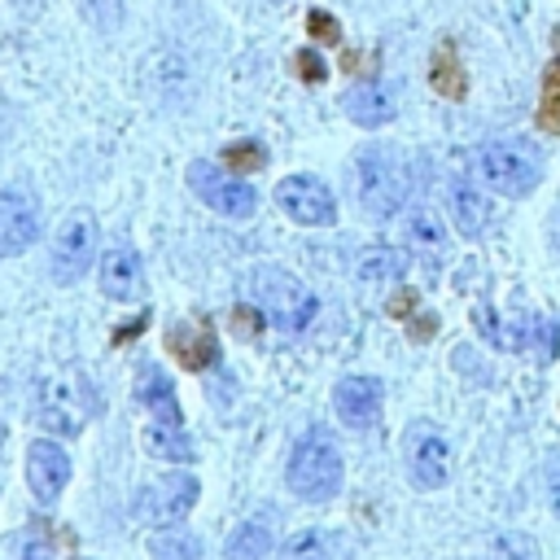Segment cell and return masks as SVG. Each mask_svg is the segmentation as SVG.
I'll use <instances>...</instances> for the list:
<instances>
[{
    "mask_svg": "<svg viewBox=\"0 0 560 560\" xmlns=\"http://www.w3.org/2000/svg\"><path fill=\"white\" fill-rule=\"evenodd\" d=\"M289 490L306 503H328L341 490V451L328 429H306L289 455Z\"/></svg>",
    "mask_w": 560,
    "mask_h": 560,
    "instance_id": "7a4b0ae2",
    "label": "cell"
},
{
    "mask_svg": "<svg viewBox=\"0 0 560 560\" xmlns=\"http://www.w3.org/2000/svg\"><path fill=\"white\" fill-rule=\"evenodd\" d=\"M197 490H201V486H197V477H188V472L158 477L153 486L140 490V499H136V516H140L144 525H175V521H184V516L192 512Z\"/></svg>",
    "mask_w": 560,
    "mask_h": 560,
    "instance_id": "ba28073f",
    "label": "cell"
},
{
    "mask_svg": "<svg viewBox=\"0 0 560 560\" xmlns=\"http://www.w3.org/2000/svg\"><path fill=\"white\" fill-rule=\"evenodd\" d=\"M490 560H542V551H538V542L529 534L503 529V534L490 538Z\"/></svg>",
    "mask_w": 560,
    "mask_h": 560,
    "instance_id": "83f0119b",
    "label": "cell"
},
{
    "mask_svg": "<svg viewBox=\"0 0 560 560\" xmlns=\"http://www.w3.org/2000/svg\"><path fill=\"white\" fill-rule=\"evenodd\" d=\"M346 114H350V122H359V127H385V122H394V114H398V101H394V92L385 88V83H359V88H350L346 92Z\"/></svg>",
    "mask_w": 560,
    "mask_h": 560,
    "instance_id": "5bb4252c",
    "label": "cell"
},
{
    "mask_svg": "<svg viewBox=\"0 0 560 560\" xmlns=\"http://www.w3.org/2000/svg\"><path fill=\"white\" fill-rule=\"evenodd\" d=\"M407 197H411L407 158L385 149V144L363 149L359 153V201H363V210H372L376 219H389L394 210H402Z\"/></svg>",
    "mask_w": 560,
    "mask_h": 560,
    "instance_id": "3957f363",
    "label": "cell"
},
{
    "mask_svg": "<svg viewBox=\"0 0 560 560\" xmlns=\"http://www.w3.org/2000/svg\"><path fill=\"white\" fill-rule=\"evenodd\" d=\"M512 346L525 350V354L538 359V363H551L556 350H560V324H556L551 315H525L521 332H512Z\"/></svg>",
    "mask_w": 560,
    "mask_h": 560,
    "instance_id": "d6986e66",
    "label": "cell"
},
{
    "mask_svg": "<svg viewBox=\"0 0 560 560\" xmlns=\"http://www.w3.org/2000/svg\"><path fill=\"white\" fill-rule=\"evenodd\" d=\"M136 398L153 411V420H162V424H184V411H179V402H175V385H171V376H166L162 368L144 363V368L136 372Z\"/></svg>",
    "mask_w": 560,
    "mask_h": 560,
    "instance_id": "2e32d148",
    "label": "cell"
},
{
    "mask_svg": "<svg viewBox=\"0 0 560 560\" xmlns=\"http://www.w3.org/2000/svg\"><path fill=\"white\" fill-rule=\"evenodd\" d=\"M551 44H556V57H560V31H556V35H551Z\"/></svg>",
    "mask_w": 560,
    "mask_h": 560,
    "instance_id": "8d00e7d4",
    "label": "cell"
},
{
    "mask_svg": "<svg viewBox=\"0 0 560 560\" xmlns=\"http://www.w3.org/2000/svg\"><path fill=\"white\" fill-rule=\"evenodd\" d=\"M298 74H302L306 83H324V79H328V66L319 61V52L302 48V52H298Z\"/></svg>",
    "mask_w": 560,
    "mask_h": 560,
    "instance_id": "836d02e7",
    "label": "cell"
},
{
    "mask_svg": "<svg viewBox=\"0 0 560 560\" xmlns=\"http://www.w3.org/2000/svg\"><path fill=\"white\" fill-rule=\"evenodd\" d=\"M411 311H416V293L411 289H402V293L389 298V315L394 319H411Z\"/></svg>",
    "mask_w": 560,
    "mask_h": 560,
    "instance_id": "e575fe53",
    "label": "cell"
},
{
    "mask_svg": "<svg viewBox=\"0 0 560 560\" xmlns=\"http://www.w3.org/2000/svg\"><path fill=\"white\" fill-rule=\"evenodd\" d=\"M70 481V455L52 442V438H39L26 446V486L39 503H52Z\"/></svg>",
    "mask_w": 560,
    "mask_h": 560,
    "instance_id": "8fae6325",
    "label": "cell"
},
{
    "mask_svg": "<svg viewBox=\"0 0 560 560\" xmlns=\"http://www.w3.org/2000/svg\"><path fill=\"white\" fill-rule=\"evenodd\" d=\"M429 83H433V92H438V96H446V101H464V96H468V74H464V66H459V57H455L451 39H442V44L433 48Z\"/></svg>",
    "mask_w": 560,
    "mask_h": 560,
    "instance_id": "ffe728a7",
    "label": "cell"
},
{
    "mask_svg": "<svg viewBox=\"0 0 560 560\" xmlns=\"http://www.w3.org/2000/svg\"><path fill=\"white\" fill-rule=\"evenodd\" d=\"M346 538L328 529H302L280 547V560H341Z\"/></svg>",
    "mask_w": 560,
    "mask_h": 560,
    "instance_id": "7402d4cb",
    "label": "cell"
},
{
    "mask_svg": "<svg viewBox=\"0 0 560 560\" xmlns=\"http://www.w3.org/2000/svg\"><path fill=\"white\" fill-rule=\"evenodd\" d=\"M92 254H96V223H92V214L74 210V214L61 223L57 241H52V258H48L52 280H57V284H74V280L92 267Z\"/></svg>",
    "mask_w": 560,
    "mask_h": 560,
    "instance_id": "52a82bcc",
    "label": "cell"
},
{
    "mask_svg": "<svg viewBox=\"0 0 560 560\" xmlns=\"http://www.w3.org/2000/svg\"><path fill=\"white\" fill-rule=\"evenodd\" d=\"M219 158H223V171H232V175H249V171H262V166H267L262 140H236V144H228Z\"/></svg>",
    "mask_w": 560,
    "mask_h": 560,
    "instance_id": "4316f807",
    "label": "cell"
},
{
    "mask_svg": "<svg viewBox=\"0 0 560 560\" xmlns=\"http://www.w3.org/2000/svg\"><path fill=\"white\" fill-rule=\"evenodd\" d=\"M306 31H311L319 44H341V22H337L328 9H311V13H306Z\"/></svg>",
    "mask_w": 560,
    "mask_h": 560,
    "instance_id": "1f68e13d",
    "label": "cell"
},
{
    "mask_svg": "<svg viewBox=\"0 0 560 560\" xmlns=\"http://www.w3.org/2000/svg\"><path fill=\"white\" fill-rule=\"evenodd\" d=\"M144 446H149L158 459H175V464L197 459V455H192V442H188V433H184V424H162V420H153V424L144 429Z\"/></svg>",
    "mask_w": 560,
    "mask_h": 560,
    "instance_id": "cb8c5ba5",
    "label": "cell"
},
{
    "mask_svg": "<svg viewBox=\"0 0 560 560\" xmlns=\"http://www.w3.org/2000/svg\"><path fill=\"white\" fill-rule=\"evenodd\" d=\"M402 241H407L420 258H438V254L446 249V228H442V219H438L429 206H416V210H407V219H402Z\"/></svg>",
    "mask_w": 560,
    "mask_h": 560,
    "instance_id": "ac0fdd59",
    "label": "cell"
},
{
    "mask_svg": "<svg viewBox=\"0 0 560 560\" xmlns=\"http://www.w3.org/2000/svg\"><path fill=\"white\" fill-rule=\"evenodd\" d=\"M547 472H551V486H547V499H551V508L560 512V459H556V464H551Z\"/></svg>",
    "mask_w": 560,
    "mask_h": 560,
    "instance_id": "d590c367",
    "label": "cell"
},
{
    "mask_svg": "<svg viewBox=\"0 0 560 560\" xmlns=\"http://www.w3.org/2000/svg\"><path fill=\"white\" fill-rule=\"evenodd\" d=\"M166 350H171V354L179 359V368H188V372H206V368L219 363V341H214L210 324H197V328L175 324V328L166 332Z\"/></svg>",
    "mask_w": 560,
    "mask_h": 560,
    "instance_id": "4fadbf2b",
    "label": "cell"
},
{
    "mask_svg": "<svg viewBox=\"0 0 560 560\" xmlns=\"http://www.w3.org/2000/svg\"><path fill=\"white\" fill-rule=\"evenodd\" d=\"M451 214H455V228H459L464 236H477V232H486V223H490V201H486L468 179H455V184H451Z\"/></svg>",
    "mask_w": 560,
    "mask_h": 560,
    "instance_id": "44dd1931",
    "label": "cell"
},
{
    "mask_svg": "<svg viewBox=\"0 0 560 560\" xmlns=\"http://www.w3.org/2000/svg\"><path fill=\"white\" fill-rule=\"evenodd\" d=\"M188 184H192V192H197L210 210H219V214H228V219H249V214L258 210V192H254L245 179H232V171L223 175L214 162H192V166H188Z\"/></svg>",
    "mask_w": 560,
    "mask_h": 560,
    "instance_id": "8992f818",
    "label": "cell"
},
{
    "mask_svg": "<svg viewBox=\"0 0 560 560\" xmlns=\"http://www.w3.org/2000/svg\"><path fill=\"white\" fill-rule=\"evenodd\" d=\"M477 175L486 188L503 197H525L542 179V158L525 140H490L477 149Z\"/></svg>",
    "mask_w": 560,
    "mask_h": 560,
    "instance_id": "277c9868",
    "label": "cell"
},
{
    "mask_svg": "<svg viewBox=\"0 0 560 560\" xmlns=\"http://www.w3.org/2000/svg\"><path fill=\"white\" fill-rule=\"evenodd\" d=\"M276 206L289 219L306 223V228H328L337 219V201H332L328 184L315 179V175H289V179H280L276 184Z\"/></svg>",
    "mask_w": 560,
    "mask_h": 560,
    "instance_id": "9c48e42d",
    "label": "cell"
},
{
    "mask_svg": "<svg viewBox=\"0 0 560 560\" xmlns=\"http://www.w3.org/2000/svg\"><path fill=\"white\" fill-rule=\"evenodd\" d=\"M149 551L153 560H201V542L192 534H158Z\"/></svg>",
    "mask_w": 560,
    "mask_h": 560,
    "instance_id": "f1b7e54d",
    "label": "cell"
},
{
    "mask_svg": "<svg viewBox=\"0 0 560 560\" xmlns=\"http://www.w3.org/2000/svg\"><path fill=\"white\" fill-rule=\"evenodd\" d=\"M79 4H83L88 22L101 26V31H114L122 22V0H79Z\"/></svg>",
    "mask_w": 560,
    "mask_h": 560,
    "instance_id": "4dcf8cb0",
    "label": "cell"
},
{
    "mask_svg": "<svg viewBox=\"0 0 560 560\" xmlns=\"http://www.w3.org/2000/svg\"><path fill=\"white\" fill-rule=\"evenodd\" d=\"M538 127L560 136V57H551V66L542 70V88H538Z\"/></svg>",
    "mask_w": 560,
    "mask_h": 560,
    "instance_id": "484cf974",
    "label": "cell"
},
{
    "mask_svg": "<svg viewBox=\"0 0 560 560\" xmlns=\"http://www.w3.org/2000/svg\"><path fill=\"white\" fill-rule=\"evenodd\" d=\"M446 472H451V446H446V438L420 433L416 446H411V481L420 490H438L446 481Z\"/></svg>",
    "mask_w": 560,
    "mask_h": 560,
    "instance_id": "e0dca14e",
    "label": "cell"
},
{
    "mask_svg": "<svg viewBox=\"0 0 560 560\" xmlns=\"http://www.w3.org/2000/svg\"><path fill=\"white\" fill-rule=\"evenodd\" d=\"M39 236V201L31 188L9 184L0 188V258L22 254Z\"/></svg>",
    "mask_w": 560,
    "mask_h": 560,
    "instance_id": "30bf717a",
    "label": "cell"
},
{
    "mask_svg": "<svg viewBox=\"0 0 560 560\" xmlns=\"http://www.w3.org/2000/svg\"><path fill=\"white\" fill-rule=\"evenodd\" d=\"M18 560H52V534L44 521H31L26 525V538L18 547Z\"/></svg>",
    "mask_w": 560,
    "mask_h": 560,
    "instance_id": "f546056e",
    "label": "cell"
},
{
    "mask_svg": "<svg viewBox=\"0 0 560 560\" xmlns=\"http://www.w3.org/2000/svg\"><path fill=\"white\" fill-rule=\"evenodd\" d=\"M249 284H254V298H258V311L267 315V324L284 328V332H302V328L315 319V311H319L315 293L302 289V284H298L289 271H280V267L254 271Z\"/></svg>",
    "mask_w": 560,
    "mask_h": 560,
    "instance_id": "5b68a950",
    "label": "cell"
},
{
    "mask_svg": "<svg viewBox=\"0 0 560 560\" xmlns=\"http://www.w3.org/2000/svg\"><path fill=\"white\" fill-rule=\"evenodd\" d=\"M101 289L118 302L140 293V254L131 245H114L101 254Z\"/></svg>",
    "mask_w": 560,
    "mask_h": 560,
    "instance_id": "9a60e30c",
    "label": "cell"
},
{
    "mask_svg": "<svg viewBox=\"0 0 560 560\" xmlns=\"http://www.w3.org/2000/svg\"><path fill=\"white\" fill-rule=\"evenodd\" d=\"M276 547L271 516H249L232 538H228V560H262Z\"/></svg>",
    "mask_w": 560,
    "mask_h": 560,
    "instance_id": "603a6c76",
    "label": "cell"
},
{
    "mask_svg": "<svg viewBox=\"0 0 560 560\" xmlns=\"http://www.w3.org/2000/svg\"><path fill=\"white\" fill-rule=\"evenodd\" d=\"M228 324H232L241 337H258V332L267 328V315H262L258 306H236V311L228 315Z\"/></svg>",
    "mask_w": 560,
    "mask_h": 560,
    "instance_id": "d6a6232c",
    "label": "cell"
},
{
    "mask_svg": "<svg viewBox=\"0 0 560 560\" xmlns=\"http://www.w3.org/2000/svg\"><path fill=\"white\" fill-rule=\"evenodd\" d=\"M92 416H101V398H96V389L83 372H57V376L39 381L35 420L44 429H52L57 438H74V433H83V424Z\"/></svg>",
    "mask_w": 560,
    "mask_h": 560,
    "instance_id": "6da1fadb",
    "label": "cell"
},
{
    "mask_svg": "<svg viewBox=\"0 0 560 560\" xmlns=\"http://www.w3.org/2000/svg\"><path fill=\"white\" fill-rule=\"evenodd\" d=\"M398 276H402V254L389 245H372L354 262V280H363V284H381V280H398Z\"/></svg>",
    "mask_w": 560,
    "mask_h": 560,
    "instance_id": "d4e9b609",
    "label": "cell"
},
{
    "mask_svg": "<svg viewBox=\"0 0 560 560\" xmlns=\"http://www.w3.org/2000/svg\"><path fill=\"white\" fill-rule=\"evenodd\" d=\"M337 420L350 429H372L381 420V381L376 376H346L332 389Z\"/></svg>",
    "mask_w": 560,
    "mask_h": 560,
    "instance_id": "7c38bea8",
    "label": "cell"
}]
</instances>
